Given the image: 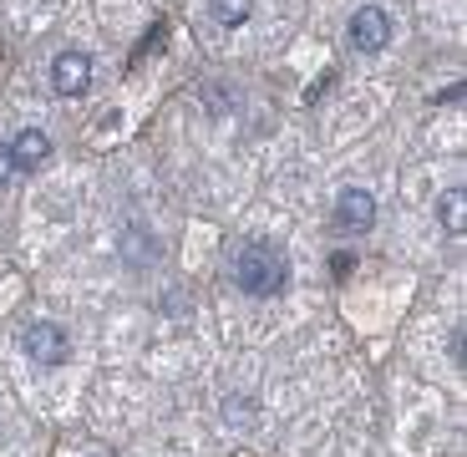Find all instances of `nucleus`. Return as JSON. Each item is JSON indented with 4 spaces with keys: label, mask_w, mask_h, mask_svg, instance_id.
Returning a JSON list of instances; mask_svg holds the SVG:
<instances>
[{
    "label": "nucleus",
    "mask_w": 467,
    "mask_h": 457,
    "mask_svg": "<svg viewBox=\"0 0 467 457\" xmlns=\"http://www.w3.org/2000/svg\"><path fill=\"white\" fill-rule=\"evenodd\" d=\"M51 87L61 97H82L92 87V57L87 51H57L51 57Z\"/></svg>",
    "instance_id": "4"
},
{
    "label": "nucleus",
    "mask_w": 467,
    "mask_h": 457,
    "mask_svg": "<svg viewBox=\"0 0 467 457\" xmlns=\"http://www.w3.org/2000/svg\"><path fill=\"white\" fill-rule=\"evenodd\" d=\"M234 285L249 295V300H269L290 285V259H285L280 244L269 239H249L239 254H234Z\"/></svg>",
    "instance_id": "1"
},
{
    "label": "nucleus",
    "mask_w": 467,
    "mask_h": 457,
    "mask_svg": "<svg viewBox=\"0 0 467 457\" xmlns=\"http://www.w3.org/2000/svg\"><path fill=\"white\" fill-rule=\"evenodd\" d=\"M11 173H16V163H11V148H5V142H0V188L11 183Z\"/></svg>",
    "instance_id": "10"
},
{
    "label": "nucleus",
    "mask_w": 467,
    "mask_h": 457,
    "mask_svg": "<svg viewBox=\"0 0 467 457\" xmlns=\"http://www.w3.org/2000/svg\"><path fill=\"white\" fill-rule=\"evenodd\" d=\"M437 219H442L447 234H462V223H467V193L462 188H447L442 199H437Z\"/></svg>",
    "instance_id": "8"
},
{
    "label": "nucleus",
    "mask_w": 467,
    "mask_h": 457,
    "mask_svg": "<svg viewBox=\"0 0 467 457\" xmlns=\"http://www.w3.org/2000/svg\"><path fill=\"white\" fill-rule=\"evenodd\" d=\"M346 36H350V47L356 51L376 57V51H386V41H391V16H386L381 5H361V11L350 16Z\"/></svg>",
    "instance_id": "3"
},
{
    "label": "nucleus",
    "mask_w": 467,
    "mask_h": 457,
    "mask_svg": "<svg viewBox=\"0 0 467 457\" xmlns=\"http://www.w3.org/2000/svg\"><path fill=\"white\" fill-rule=\"evenodd\" d=\"M5 148H11V163L16 168H36V163H47V158H51V138L41 128H21Z\"/></svg>",
    "instance_id": "6"
},
{
    "label": "nucleus",
    "mask_w": 467,
    "mask_h": 457,
    "mask_svg": "<svg viewBox=\"0 0 467 457\" xmlns=\"http://www.w3.org/2000/svg\"><path fill=\"white\" fill-rule=\"evenodd\" d=\"M122 259H128L132 270H148L152 259H158V239H152L148 229H138V223H132L128 234H122Z\"/></svg>",
    "instance_id": "7"
},
{
    "label": "nucleus",
    "mask_w": 467,
    "mask_h": 457,
    "mask_svg": "<svg viewBox=\"0 0 467 457\" xmlns=\"http://www.w3.org/2000/svg\"><path fill=\"white\" fill-rule=\"evenodd\" d=\"M26 356H31V366H61L71 356V340L61 326H51V320H36V326H26L21 336Z\"/></svg>",
    "instance_id": "2"
},
{
    "label": "nucleus",
    "mask_w": 467,
    "mask_h": 457,
    "mask_svg": "<svg viewBox=\"0 0 467 457\" xmlns=\"http://www.w3.org/2000/svg\"><path fill=\"white\" fill-rule=\"evenodd\" d=\"M209 16L219 26H244L254 16V0H209Z\"/></svg>",
    "instance_id": "9"
},
{
    "label": "nucleus",
    "mask_w": 467,
    "mask_h": 457,
    "mask_svg": "<svg viewBox=\"0 0 467 457\" xmlns=\"http://www.w3.org/2000/svg\"><path fill=\"white\" fill-rule=\"evenodd\" d=\"M371 223H376V199L366 188H346L336 199V229L340 234H366Z\"/></svg>",
    "instance_id": "5"
}]
</instances>
